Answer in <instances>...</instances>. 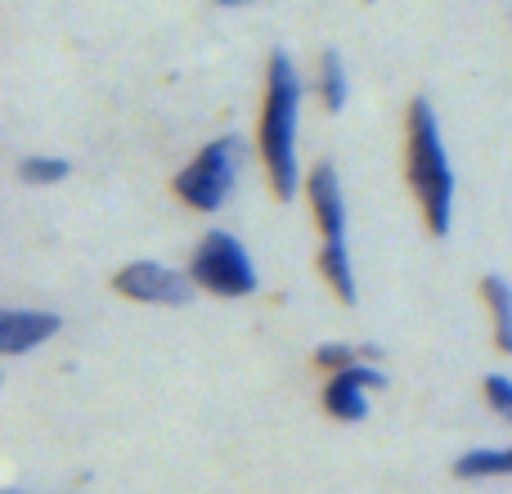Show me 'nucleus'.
I'll list each match as a JSON object with an SVG mask.
<instances>
[{"label":"nucleus","mask_w":512,"mask_h":494,"mask_svg":"<svg viewBox=\"0 0 512 494\" xmlns=\"http://www.w3.org/2000/svg\"><path fill=\"white\" fill-rule=\"evenodd\" d=\"M297 108H301V77L283 50L270 54L265 77V108H261V158L270 171L274 194L288 203L297 194Z\"/></svg>","instance_id":"1"},{"label":"nucleus","mask_w":512,"mask_h":494,"mask_svg":"<svg viewBox=\"0 0 512 494\" xmlns=\"http://www.w3.org/2000/svg\"><path fill=\"white\" fill-rule=\"evenodd\" d=\"M409 180L423 203L427 230L441 239L450 234V212H454V167L450 153L441 144V122H436L432 104L414 99L409 104Z\"/></svg>","instance_id":"2"},{"label":"nucleus","mask_w":512,"mask_h":494,"mask_svg":"<svg viewBox=\"0 0 512 494\" xmlns=\"http://www.w3.org/2000/svg\"><path fill=\"white\" fill-rule=\"evenodd\" d=\"M310 207H315V221L324 230V252H319V270L333 283V292L351 306L355 301V270H351V252H346V203H342V185H337V171L328 162H319L310 171Z\"/></svg>","instance_id":"3"},{"label":"nucleus","mask_w":512,"mask_h":494,"mask_svg":"<svg viewBox=\"0 0 512 494\" xmlns=\"http://www.w3.org/2000/svg\"><path fill=\"white\" fill-rule=\"evenodd\" d=\"M239 153H243L239 135H225V140L207 144L176 176V194L185 198L194 212H216V207H225V198L239 185Z\"/></svg>","instance_id":"4"},{"label":"nucleus","mask_w":512,"mask_h":494,"mask_svg":"<svg viewBox=\"0 0 512 494\" xmlns=\"http://www.w3.org/2000/svg\"><path fill=\"white\" fill-rule=\"evenodd\" d=\"M189 274H194L198 288L216 292V297H248V292H256L252 256L225 230H212L203 243H198L194 261H189Z\"/></svg>","instance_id":"5"},{"label":"nucleus","mask_w":512,"mask_h":494,"mask_svg":"<svg viewBox=\"0 0 512 494\" xmlns=\"http://www.w3.org/2000/svg\"><path fill=\"white\" fill-rule=\"evenodd\" d=\"M113 288L144 306H185L194 297V274H176L158 261H131L117 270Z\"/></svg>","instance_id":"6"},{"label":"nucleus","mask_w":512,"mask_h":494,"mask_svg":"<svg viewBox=\"0 0 512 494\" xmlns=\"http://www.w3.org/2000/svg\"><path fill=\"white\" fill-rule=\"evenodd\" d=\"M378 387H387V373L364 364V360H355L328 378L324 409L337 418V423H360V418H369V391H378Z\"/></svg>","instance_id":"7"},{"label":"nucleus","mask_w":512,"mask_h":494,"mask_svg":"<svg viewBox=\"0 0 512 494\" xmlns=\"http://www.w3.org/2000/svg\"><path fill=\"white\" fill-rule=\"evenodd\" d=\"M59 328H63V319L50 315V310H5V315H0V351L23 355V351H32V346L50 342Z\"/></svg>","instance_id":"8"},{"label":"nucleus","mask_w":512,"mask_h":494,"mask_svg":"<svg viewBox=\"0 0 512 494\" xmlns=\"http://www.w3.org/2000/svg\"><path fill=\"white\" fill-rule=\"evenodd\" d=\"M481 292H486V306H490V315H495V342H499V351L512 355V283H504L499 274H486Z\"/></svg>","instance_id":"9"},{"label":"nucleus","mask_w":512,"mask_h":494,"mask_svg":"<svg viewBox=\"0 0 512 494\" xmlns=\"http://www.w3.org/2000/svg\"><path fill=\"white\" fill-rule=\"evenodd\" d=\"M454 477L481 481V477H512V450H472L454 463Z\"/></svg>","instance_id":"10"},{"label":"nucleus","mask_w":512,"mask_h":494,"mask_svg":"<svg viewBox=\"0 0 512 494\" xmlns=\"http://www.w3.org/2000/svg\"><path fill=\"white\" fill-rule=\"evenodd\" d=\"M346 90H351V86H346V63L328 50L324 63H319V95H324L328 113H342V108H346Z\"/></svg>","instance_id":"11"},{"label":"nucleus","mask_w":512,"mask_h":494,"mask_svg":"<svg viewBox=\"0 0 512 494\" xmlns=\"http://www.w3.org/2000/svg\"><path fill=\"white\" fill-rule=\"evenodd\" d=\"M68 171H72L68 158H27L23 162V180H27V185H59Z\"/></svg>","instance_id":"12"},{"label":"nucleus","mask_w":512,"mask_h":494,"mask_svg":"<svg viewBox=\"0 0 512 494\" xmlns=\"http://www.w3.org/2000/svg\"><path fill=\"white\" fill-rule=\"evenodd\" d=\"M486 400H490V409H495V414L512 427V378H504V373H490V378H486Z\"/></svg>","instance_id":"13"},{"label":"nucleus","mask_w":512,"mask_h":494,"mask_svg":"<svg viewBox=\"0 0 512 494\" xmlns=\"http://www.w3.org/2000/svg\"><path fill=\"white\" fill-rule=\"evenodd\" d=\"M315 360L324 364V369H346V364H355L360 355L351 351V346H319L315 351Z\"/></svg>","instance_id":"14"},{"label":"nucleus","mask_w":512,"mask_h":494,"mask_svg":"<svg viewBox=\"0 0 512 494\" xmlns=\"http://www.w3.org/2000/svg\"><path fill=\"white\" fill-rule=\"evenodd\" d=\"M216 5H225V9H239V5H252V0H216Z\"/></svg>","instance_id":"15"}]
</instances>
